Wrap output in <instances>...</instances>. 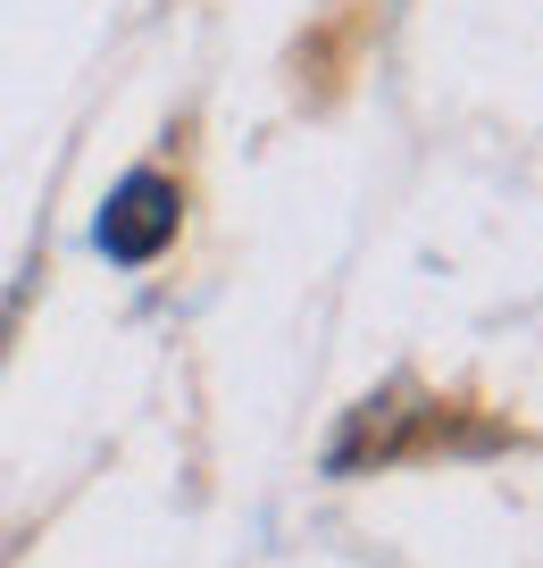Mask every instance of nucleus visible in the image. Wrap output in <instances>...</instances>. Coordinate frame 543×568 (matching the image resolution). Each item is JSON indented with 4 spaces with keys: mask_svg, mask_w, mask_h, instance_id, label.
<instances>
[{
    "mask_svg": "<svg viewBox=\"0 0 543 568\" xmlns=\"http://www.w3.org/2000/svg\"><path fill=\"white\" fill-rule=\"evenodd\" d=\"M175 217H184V193H175L159 168H134V176L109 193V210H101V226H92V243H101L118 267H151L159 251L175 243Z\"/></svg>",
    "mask_w": 543,
    "mask_h": 568,
    "instance_id": "obj_1",
    "label": "nucleus"
}]
</instances>
